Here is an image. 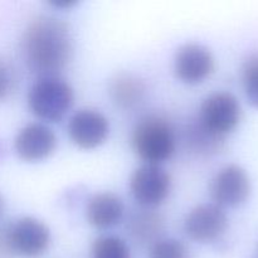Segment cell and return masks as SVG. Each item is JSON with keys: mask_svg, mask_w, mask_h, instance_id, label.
Masks as SVG:
<instances>
[{"mask_svg": "<svg viewBox=\"0 0 258 258\" xmlns=\"http://www.w3.org/2000/svg\"><path fill=\"white\" fill-rule=\"evenodd\" d=\"M150 258H190L188 248L174 238L158 239L151 246Z\"/></svg>", "mask_w": 258, "mask_h": 258, "instance_id": "18", "label": "cell"}, {"mask_svg": "<svg viewBox=\"0 0 258 258\" xmlns=\"http://www.w3.org/2000/svg\"><path fill=\"white\" fill-rule=\"evenodd\" d=\"M92 258H130V248L118 237H98L93 242Z\"/></svg>", "mask_w": 258, "mask_h": 258, "instance_id": "16", "label": "cell"}, {"mask_svg": "<svg viewBox=\"0 0 258 258\" xmlns=\"http://www.w3.org/2000/svg\"><path fill=\"white\" fill-rule=\"evenodd\" d=\"M242 86L247 100L258 108V54L252 55L242 67Z\"/></svg>", "mask_w": 258, "mask_h": 258, "instance_id": "17", "label": "cell"}, {"mask_svg": "<svg viewBox=\"0 0 258 258\" xmlns=\"http://www.w3.org/2000/svg\"><path fill=\"white\" fill-rule=\"evenodd\" d=\"M170 189V175L159 165H143L134 171L130 179L131 194L144 208L160 206L168 198Z\"/></svg>", "mask_w": 258, "mask_h": 258, "instance_id": "5", "label": "cell"}, {"mask_svg": "<svg viewBox=\"0 0 258 258\" xmlns=\"http://www.w3.org/2000/svg\"><path fill=\"white\" fill-rule=\"evenodd\" d=\"M251 180L242 166L232 164L221 169L211 184L214 204L221 208H237L248 199Z\"/></svg>", "mask_w": 258, "mask_h": 258, "instance_id": "6", "label": "cell"}, {"mask_svg": "<svg viewBox=\"0 0 258 258\" xmlns=\"http://www.w3.org/2000/svg\"><path fill=\"white\" fill-rule=\"evenodd\" d=\"M241 116V105L236 96L229 92H217L202 103L198 122L214 135L226 139L238 126Z\"/></svg>", "mask_w": 258, "mask_h": 258, "instance_id": "4", "label": "cell"}, {"mask_svg": "<svg viewBox=\"0 0 258 258\" xmlns=\"http://www.w3.org/2000/svg\"><path fill=\"white\" fill-rule=\"evenodd\" d=\"M9 242L13 253L35 258L48 249L50 243L49 228L43 222L24 217L8 226Z\"/></svg>", "mask_w": 258, "mask_h": 258, "instance_id": "7", "label": "cell"}, {"mask_svg": "<svg viewBox=\"0 0 258 258\" xmlns=\"http://www.w3.org/2000/svg\"><path fill=\"white\" fill-rule=\"evenodd\" d=\"M52 4L57 8H71L76 4V2H67V0H66V2H55L52 3Z\"/></svg>", "mask_w": 258, "mask_h": 258, "instance_id": "21", "label": "cell"}, {"mask_svg": "<svg viewBox=\"0 0 258 258\" xmlns=\"http://www.w3.org/2000/svg\"><path fill=\"white\" fill-rule=\"evenodd\" d=\"M75 102L72 87L58 77H42L30 87L28 105L38 118L48 122L62 120Z\"/></svg>", "mask_w": 258, "mask_h": 258, "instance_id": "3", "label": "cell"}, {"mask_svg": "<svg viewBox=\"0 0 258 258\" xmlns=\"http://www.w3.org/2000/svg\"><path fill=\"white\" fill-rule=\"evenodd\" d=\"M127 229L135 242L141 244L158 241L164 229V219L153 211H141L134 214L127 224Z\"/></svg>", "mask_w": 258, "mask_h": 258, "instance_id": "14", "label": "cell"}, {"mask_svg": "<svg viewBox=\"0 0 258 258\" xmlns=\"http://www.w3.org/2000/svg\"><path fill=\"white\" fill-rule=\"evenodd\" d=\"M226 139L207 130L199 122L193 123L188 131V143L191 150L201 155H212L223 149Z\"/></svg>", "mask_w": 258, "mask_h": 258, "instance_id": "15", "label": "cell"}, {"mask_svg": "<svg viewBox=\"0 0 258 258\" xmlns=\"http://www.w3.org/2000/svg\"><path fill=\"white\" fill-rule=\"evenodd\" d=\"M57 138L54 133L42 123H30L18 133L14 140L17 155L28 163L44 160L54 153Z\"/></svg>", "mask_w": 258, "mask_h": 258, "instance_id": "11", "label": "cell"}, {"mask_svg": "<svg viewBox=\"0 0 258 258\" xmlns=\"http://www.w3.org/2000/svg\"><path fill=\"white\" fill-rule=\"evenodd\" d=\"M174 71L181 82L198 85L213 73V54L204 45L196 43L183 45L175 54Z\"/></svg>", "mask_w": 258, "mask_h": 258, "instance_id": "9", "label": "cell"}, {"mask_svg": "<svg viewBox=\"0 0 258 258\" xmlns=\"http://www.w3.org/2000/svg\"><path fill=\"white\" fill-rule=\"evenodd\" d=\"M13 85L12 72L5 63L0 62V101L4 100L10 92Z\"/></svg>", "mask_w": 258, "mask_h": 258, "instance_id": "19", "label": "cell"}, {"mask_svg": "<svg viewBox=\"0 0 258 258\" xmlns=\"http://www.w3.org/2000/svg\"><path fill=\"white\" fill-rule=\"evenodd\" d=\"M22 52L32 72L42 77H53L72 57L70 28L57 18H37L28 25L23 35Z\"/></svg>", "mask_w": 258, "mask_h": 258, "instance_id": "1", "label": "cell"}, {"mask_svg": "<svg viewBox=\"0 0 258 258\" xmlns=\"http://www.w3.org/2000/svg\"><path fill=\"white\" fill-rule=\"evenodd\" d=\"M110 133V125L105 116L95 110H80L68 122L71 140L78 148L91 150L102 145Z\"/></svg>", "mask_w": 258, "mask_h": 258, "instance_id": "10", "label": "cell"}, {"mask_svg": "<svg viewBox=\"0 0 258 258\" xmlns=\"http://www.w3.org/2000/svg\"><path fill=\"white\" fill-rule=\"evenodd\" d=\"M122 201L113 193H98L90 199L86 209L88 223L97 229H108L122 221Z\"/></svg>", "mask_w": 258, "mask_h": 258, "instance_id": "12", "label": "cell"}, {"mask_svg": "<svg viewBox=\"0 0 258 258\" xmlns=\"http://www.w3.org/2000/svg\"><path fill=\"white\" fill-rule=\"evenodd\" d=\"M133 148L149 165H159L175 153V133L170 123L159 116H146L135 126Z\"/></svg>", "mask_w": 258, "mask_h": 258, "instance_id": "2", "label": "cell"}, {"mask_svg": "<svg viewBox=\"0 0 258 258\" xmlns=\"http://www.w3.org/2000/svg\"><path fill=\"white\" fill-rule=\"evenodd\" d=\"M110 96L117 107L130 110L143 101L145 96V86L143 81L134 76L121 75L111 83Z\"/></svg>", "mask_w": 258, "mask_h": 258, "instance_id": "13", "label": "cell"}, {"mask_svg": "<svg viewBox=\"0 0 258 258\" xmlns=\"http://www.w3.org/2000/svg\"><path fill=\"white\" fill-rule=\"evenodd\" d=\"M228 228V218L223 208L217 204H201L191 209L184 221L188 237L201 243H209L224 234Z\"/></svg>", "mask_w": 258, "mask_h": 258, "instance_id": "8", "label": "cell"}, {"mask_svg": "<svg viewBox=\"0 0 258 258\" xmlns=\"http://www.w3.org/2000/svg\"><path fill=\"white\" fill-rule=\"evenodd\" d=\"M14 256L8 234V226L0 227V258H10Z\"/></svg>", "mask_w": 258, "mask_h": 258, "instance_id": "20", "label": "cell"}, {"mask_svg": "<svg viewBox=\"0 0 258 258\" xmlns=\"http://www.w3.org/2000/svg\"><path fill=\"white\" fill-rule=\"evenodd\" d=\"M3 211H4V199L0 196V216L3 214Z\"/></svg>", "mask_w": 258, "mask_h": 258, "instance_id": "22", "label": "cell"}]
</instances>
